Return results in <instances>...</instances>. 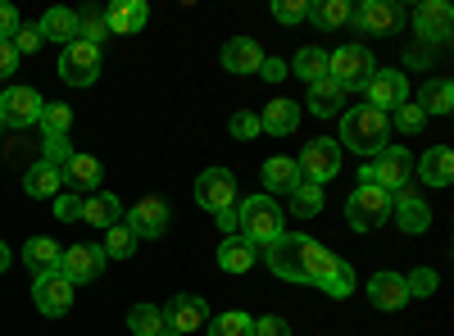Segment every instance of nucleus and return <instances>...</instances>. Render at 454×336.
I'll list each match as a JSON object with an SVG mask.
<instances>
[{
	"instance_id": "nucleus-28",
	"label": "nucleus",
	"mask_w": 454,
	"mask_h": 336,
	"mask_svg": "<svg viewBox=\"0 0 454 336\" xmlns=\"http://www.w3.org/2000/svg\"><path fill=\"white\" fill-rule=\"evenodd\" d=\"M413 168H419V177H423L427 186H450V182H454V151H450V145H432V151L413 164Z\"/></svg>"
},
{
	"instance_id": "nucleus-11",
	"label": "nucleus",
	"mask_w": 454,
	"mask_h": 336,
	"mask_svg": "<svg viewBox=\"0 0 454 336\" xmlns=\"http://www.w3.org/2000/svg\"><path fill=\"white\" fill-rule=\"evenodd\" d=\"M123 223L137 232V241H141V237H164L168 223H173V209H168L164 196H141V200L123 214Z\"/></svg>"
},
{
	"instance_id": "nucleus-41",
	"label": "nucleus",
	"mask_w": 454,
	"mask_h": 336,
	"mask_svg": "<svg viewBox=\"0 0 454 336\" xmlns=\"http://www.w3.org/2000/svg\"><path fill=\"white\" fill-rule=\"evenodd\" d=\"M387 119H395V128H400L404 137H413V132H423V123H427V114H423V109L413 105V100H404V105L395 109V114H387Z\"/></svg>"
},
{
	"instance_id": "nucleus-4",
	"label": "nucleus",
	"mask_w": 454,
	"mask_h": 336,
	"mask_svg": "<svg viewBox=\"0 0 454 336\" xmlns=\"http://www.w3.org/2000/svg\"><path fill=\"white\" fill-rule=\"evenodd\" d=\"M241 237L254 241V246H269L282 237V209L273 196H246L241 205Z\"/></svg>"
},
{
	"instance_id": "nucleus-25",
	"label": "nucleus",
	"mask_w": 454,
	"mask_h": 336,
	"mask_svg": "<svg viewBox=\"0 0 454 336\" xmlns=\"http://www.w3.org/2000/svg\"><path fill=\"white\" fill-rule=\"evenodd\" d=\"M23 191H27L32 200H55V196L64 191V173H59L55 164H46V160H36V164L27 168V177H23Z\"/></svg>"
},
{
	"instance_id": "nucleus-15",
	"label": "nucleus",
	"mask_w": 454,
	"mask_h": 336,
	"mask_svg": "<svg viewBox=\"0 0 454 336\" xmlns=\"http://www.w3.org/2000/svg\"><path fill=\"white\" fill-rule=\"evenodd\" d=\"M196 205L209 209V214L237 205V177L227 173V168H205V173L196 177Z\"/></svg>"
},
{
	"instance_id": "nucleus-8",
	"label": "nucleus",
	"mask_w": 454,
	"mask_h": 336,
	"mask_svg": "<svg viewBox=\"0 0 454 336\" xmlns=\"http://www.w3.org/2000/svg\"><path fill=\"white\" fill-rule=\"evenodd\" d=\"M404 100H409V78H404V73L400 68H372V78L364 82V105L382 109V114H387V109L395 114Z\"/></svg>"
},
{
	"instance_id": "nucleus-44",
	"label": "nucleus",
	"mask_w": 454,
	"mask_h": 336,
	"mask_svg": "<svg viewBox=\"0 0 454 336\" xmlns=\"http://www.w3.org/2000/svg\"><path fill=\"white\" fill-rule=\"evenodd\" d=\"M10 46L19 51V59H23V55H36V51H42V27H32V23H19V32L10 36Z\"/></svg>"
},
{
	"instance_id": "nucleus-6",
	"label": "nucleus",
	"mask_w": 454,
	"mask_h": 336,
	"mask_svg": "<svg viewBox=\"0 0 454 336\" xmlns=\"http://www.w3.org/2000/svg\"><path fill=\"white\" fill-rule=\"evenodd\" d=\"M346 218H350V228L355 232H372V228H382V223L391 218V196L382 191V186H355L350 200H346Z\"/></svg>"
},
{
	"instance_id": "nucleus-5",
	"label": "nucleus",
	"mask_w": 454,
	"mask_h": 336,
	"mask_svg": "<svg viewBox=\"0 0 454 336\" xmlns=\"http://www.w3.org/2000/svg\"><path fill=\"white\" fill-rule=\"evenodd\" d=\"M377 59L368 55V46H336L327 55V78L340 87V91H364V82L372 78Z\"/></svg>"
},
{
	"instance_id": "nucleus-36",
	"label": "nucleus",
	"mask_w": 454,
	"mask_h": 336,
	"mask_svg": "<svg viewBox=\"0 0 454 336\" xmlns=\"http://www.w3.org/2000/svg\"><path fill=\"white\" fill-rule=\"evenodd\" d=\"M205 332H209V336H254V318L241 314V309H227V314H218Z\"/></svg>"
},
{
	"instance_id": "nucleus-24",
	"label": "nucleus",
	"mask_w": 454,
	"mask_h": 336,
	"mask_svg": "<svg viewBox=\"0 0 454 336\" xmlns=\"http://www.w3.org/2000/svg\"><path fill=\"white\" fill-rule=\"evenodd\" d=\"M300 182H305V177H300V164H295V160H286V155L263 160V186H269L263 196H278V191H282V196H291Z\"/></svg>"
},
{
	"instance_id": "nucleus-26",
	"label": "nucleus",
	"mask_w": 454,
	"mask_h": 336,
	"mask_svg": "<svg viewBox=\"0 0 454 336\" xmlns=\"http://www.w3.org/2000/svg\"><path fill=\"white\" fill-rule=\"evenodd\" d=\"M82 223H91V228L109 232L114 223H123V200L119 196H109V191H96L82 200Z\"/></svg>"
},
{
	"instance_id": "nucleus-33",
	"label": "nucleus",
	"mask_w": 454,
	"mask_h": 336,
	"mask_svg": "<svg viewBox=\"0 0 454 336\" xmlns=\"http://www.w3.org/2000/svg\"><path fill=\"white\" fill-rule=\"evenodd\" d=\"M419 109H423V114H450V109H454V82H450V78H432V82H423Z\"/></svg>"
},
{
	"instance_id": "nucleus-9",
	"label": "nucleus",
	"mask_w": 454,
	"mask_h": 336,
	"mask_svg": "<svg viewBox=\"0 0 454 336\" xmlns=\"http://www.w3.org/2000/svg\"><path fill=\"white\" fill-rule=\"evenodd\" d=\"M300 177H305V182H332L336 173H340V145L332 141V137H314L309 145H305V151H300Z\"/></svg>"
},
{
	"instance_id": "nucleus-39",
	"label": "nucleus",
	"mask_w": 454,
	"mask_h": 336,
	"mask_svg": "<svg viewBox=\"0 0 454 336\" xmlns=\"http://www.w3.org/2000/svg\"><path fill=\"white\" fill-rule=\"evenodd\" d=\"M109 36V27H105V14L91 5V10H78V42H91V46H100Z\"/></svg>"
},
{
	"instance_id": "nucleus-47",
	"label": "nucleus",
	"mask_w": 454,
	"mask_h": 336,
	"mask_svg": "<svg viewBox=\"0 0 454 336\" xmlns=\"http://www.w3.org/2000/svg\"><path fill=\"white\" fill-rule=\"evenodd\" d=\"M55 218H64V223L82 218V200L73 196V191H59V196H55Z\"/></svg>"
},
{
	"instance_id": "nucleus-46",
	"label": "nucleus",
	"mask_w": 454,
	"mask_h": 336,
	"mask_svg": "<svg viewBox=\"0 0 454 336\" xmlns=\"http://www.w3.org/2000/svg\"><path fill=\"white\" fill-rule=\"evenodd\" d=\"M404 286H409V301H413V295H423V301H427V295L436 291V273L432 269H413V273H404Z\"/></svg>"
},
{
	"instance_id": "nucleus-19",
	"label": "nucleus",
	"mask_w": 454,
	"mask_h": 336,
	"mask_svg": "<svg viewBox=\"0 0 454 336\" xmlns=\"http://www.w3.org/2000/svg\"><path fill=\"white\" fill-rule=\"evenodd\" d=\"M368 301L372 309H404L409 305V286H404V273H372L368 277Z\"/></svg>"
},
{
	"instance_id": "nucleus-48",
	"label": "nucleus",
	"mask_w": 454,
	"mask_h": 336,
	"mask_svg": "<svg viewBox=\"0 0 454 336\" xmlns=\"http://www.w3.org/2000/svg\"><path fill=\"white\" fill-rule=\"evenodd\" d=\"M254 336H291V327L282 314H269V318H254Z\"/></svg>"
},
{
	"instance_id": "nucleus-18",
	"label": "nucleus",
	"mask_w": 454,
	"mask_h": 336,
	"mask_svg": "<svg viewBox=\"0 0 454 336\" xmlns=\"http://www.w3.org/2000/svg\"><path fill=\"white\" fill-rule=\"evenodd\" d=\"M454 27V10L445 0H423L419 10H413V32L423 36V42H445Z\"/></svg>"
},
{
	"instance_id": "nucleus-37",
	"label": "nucleus",
	"mask_w": 454,
	"mask_h": 336,
	"mask_svg": "<svg viewBox=\"0 0 454 336\" xmlns=\"http://www.w3.org/2000/svg\"><path fill=\"white\" fill-rule=\"evenodd\" d=\"M128 327H132L137 336H160V332H164V314H160L155 305H132V309H128Z\"/></svg>"
},
{
	"instance_id": "nucleus-43",
	"label": "nucleus",
	"mask_w": 454,
	"mask_h": 336,
	"mask_svg": "<svg viewBox=\"0 0 454 336\" xmlns=\"http://www.w3.org/2000/svg\"><path fill=\"white\" fill-rule=\"evenodd\" d=\"M273 19L278 23H305L309 19V0H273Z\"/></svg>"
},
{
	"instance_id": "nucleus-45",
	"label": "nucleus",
	"mask_w": 454,
	"mask_h": 336,
	"mask_svg": "<svg viewBox=\"0 0 454 336\" xmlns=\"http://www.w3.org/2000/svg\"><path fill=\"white\" fill-rule=\"evenodd\" d=\"M42 151H46L42 160H46V164H55V168H64L73 155H78V151H73V141H68V137H46V145H42Z\"/></svg>"
},
{
	"instance_id": "nucleus-7",
	"label": "nucleus",
	"mask_w": 454,
	"mask_h": 336,
	"mask_svg": "<svg viewBox=\"0 0 454 336\" xmlns=\"http://www.w3.org/2000/svg\"><path fill=\"white\" fill-rule=\"evenodd\" d=\"M59 78L68 87H91L100 78V46L91 42H68L59 51Z\"/></svg>"
},
{
	"instance_id": "nucleus-49",
	"label": "nucleus",
	"mask_w": 454,
	"mask_h": 336,
	"mask_svg": "<svg viewBox=\"0 0 454 336\" xmlns=\"http://www.w3.org/2000/svg\"><path fill=\"white\" fill-rule=\"evenodd\" d=\"M19 23H23V19H19V10L10 5V0H0V42H10V36L19 32Z\"/></svg>"
},
{
	"instance_id": "nucleus-1",
	"label": "nucleus",
	"mask_w": 454,
	"mask_h": 336,
	"mask_svg": "<svg viewBox=\"0 0 454 336\" xmlns=\"http://www.w3.org/2000/svg\"><path fill=\"white\" fill-rule=\"evenodd\" d=\"M263 254V264H269L273 277L282 282H300V286H327L336 264H340V254H332L327 246H318L314 237H300V232H282L278 241L269 246H259Z\"/></svg>"
},
{
	"instance_id": "nucleus-35",
	"label": "nucleus",
	"mask_w": 454,
	"mask_h": 336,
	"mask_svg": "<svg viewBox=\"0 0 454 336\" xmlns=\"http://www.w3.org/2000/svg\"><path fill=\"white\" fill-rule=\"evenodd\" d=\"M309 23L314 27H346L350 23V0H318V5H309Z\"/></svg>"
},
{
	"instance_id": "nucleus-34",
	"label": "nucleus",
	"mask_w": 454,
	"mask_h": 336,
	"mask_svg": "<svg viewBox=\"0 0 454 336\" xmlns=\"http://www.w3.org/2000/svg\"><path fill=\"white\" fill-rule=\"evenodd\" d=\"M286 200H291V214L295 218H318L323 214V186L318 182H300Z\"/></svg>"
},
{
	"instance_id": "nucleus-54",
	"label": "nucleus",
	"mask_w": 454,
	"mask_h": 336,
	"mask_svg": "<svg viewBox=\"0 0 454 336\" xmlns=\"http://www.w3.org/2000/svg\"><path fill=\"white\" fill-rule=\"evenodd\" d=\"M10 264H14V254H10V246H5V241H0V273H5Z\"/></svg>"
},
{
	"instance_id": "nucleus-16",
	"label": "nucleus",
	"mask_w": 454,
	"mask_h": 336,
	"mask_svg": "<svg viewBox=\"0 0 454 336\" xmlns=\"http://www.w3.org/2000/svg\"><path fill=\"white\" fill-rule=\"evenodd\" d=\"M59 273L73 282V286H87L105 273V250L100 246H68L59 254Z\"/></svg>"
},
{
	"instance_id": "nucleus-51",
	"label": "nucleus",
	"mask_w": 454,
	"mask_h": 336,
	"mask_svg": "<svg viewBox=\"0 0 454 336\" xmlns=\"http://www.w3.org/2000/svg\"><path fill=\"white\" fill-rule=\"evenodd\" d=\"M218 228H223L227 237H237V232H241V209H237V205L218 209Z\"/></svg>"
},
{
	"instance_id": "nucleus-14",
	"label": "nucleus",
	"mask_w": 454,
	"mask_h": 336,
	"mask_svg": "<svg viewBox=\"0 0 454 336\" xmlns=\"http://www.w3.org/2000/svg\"><path fill=\"white\" fill-rule=\"evenodd\" d=\"M350 23L368 36H391L404 23V10L395 5V0H364V5L350 10Z\"/></svg>"
},
{
	"instance_id": "nucleus-42",
	"label": "nucleus",
	"mask_w": 454,
	"mask_h": 336,
	"mask_svg": "<svg viewBox=\"0 0 454 336\" xmlns=\"http://www.w3.org/2000/svg\"><path fill=\"white\" fill-rule=\"evenodd\" d=\"M323 291L332 295V301H346V295L355 291V264H346V259H340V264H336V273H332V282H327Z\"/></svg>"
},
{
	"instance_id": "nucleus-31",
	"label": "nucleus",
	"mask_w": 454,
	"mask_h": 336,
	"mask_svg": "<svg viewBox=\"0 0 454 336\" xmlns=\"http://www.w3.org/2000/svg\"><path fill=\"white\" fill-rule=\"evenodd\" d=\"M291 78H305L309 87L314 82H323L327 78V51H318V46H305V51H295V59H291Z\"/></svg>"
},
{
	"instance_id": "nucleus-29",
	"label": "nucleus",
	"mask_w": 454,
	"mask_h": 336,
	"mask_svg": "<svg viewBox=\"0 0 454 336\" xmlns=\"http://www.w3.org/2000/svg\"><path fill=\"white\" fill-rule=\"evenodd\" d=\"M36 27H42V42H59L64 51L68 42H78V10H46V19Z\"/></svg>"
},
{
	"instance_id": "nucleus-27",
	"label": "nucleus",
	"mask_w": 454,
	"mask_h": 336,
	"mask_svg": "<svg viewBox=\"0 0 454 336\" xmlns=\"http://www.w3.org/2000/svg\"><path fill=\"white\" fill-rule=\"evenodd\" d=\"M300 114H305V109H300L295 100H273L269 109H263L259 114V132H273V137H286V132H295L300 128Z\"/></svg>"
},
{
	"instance_id": "nucleus-3",
	"label": "nucleus",
	"mask_w": 454,
	"mask_h": 336,
	"mask_svg": "<svg viewBox=\"0 0 454 336\" xmlns=\"http://www.w3.org/2000/svg\"><path fill=\"white\" fill-rule=\"evenodd\" d=\"M359 182L364 186H382L387 196L404 191V186L413 182V155L404 151V145H387L382 155H372V164L359 168Z\"/></svg>"
},
{
	"instance_id": "nucleus-50",
	"label": "nucleus",
	"mask_w": 454,
	"mask_h": 336,
	"mask_svg": "<svg viewBox=\"0 0 454 336\" xmlns=\"http://www.w3.org/2000/svg\"><path fill=\"white\" fill-rule=\"evenodd\" d=\"M227 128H232L237 141H250L259 132V114H232V123H227Z\"/></svg>"
},
{
	"instance_id": "nucleus-23",
	"label": "nucleus",
	"mask_w": 454,
	"mask_h": 336,
	"mask_svg": "<svg viewBox=\"0 0 454 336\" xmlns=\"http://www.w3.org/2000/svg\"><path fill=\"white\" fill-rule=\"evenodd\" d=\"M254 259H259V246L254 241H246L241 232L237 237H223V246H218V269L223 273H250Z\"/></svg>"
},
{
	"instance_id": "nucleus-21",
	"label": "nucleus",
	"mask_w": 454,
	"mask_h": 336,
	"mask_svg": "<svg viewBox=\"0 0 454 336\" xmlns=\"http://www.w3.org/2000/svg\"><path fill=\"white\" fill-rule=\"evenodd\" d=\"M59 173H64V186H68V191H87V196H96V191H100V182H105L100 160H96V155H82V151L73 155Z\"/></svg>"
},
{
	"instance_id": "nucleus-17",
	"label": "nucleus",
	"mask_w": 454,
	"mask_h": 336,
	"mask_svg": "<svg viewBox=\"0 0 454 336\" xmlns=\"http://www.w3.org/2000/svg\"><path fill=\"white\" fill-rule=\"evenodd\" d=\"M391 218L400 223V232H409V237H419V232L432 228V209H427V200H423L419 191H409V186L391 196Z\"/></svg>"
},
{
	"instance_id": "nucleus-10",
	"label": "nucleus",
	"mask_w": 454,
	"mask_h": 336,
	"mask_svg": "<svg viewBox=\"0 0 454 336\" xmlns=\"http://www.w3.org/2000/svg\"><path fill=\"white\" fill-rule=\"evenodd\" d=\"M42 109H46V100L32 87H5L0 91V128H32L42 119Z\"/></svg>"
},
{
	"instance_id": "nucleus-52",
	"label": "nucleus",
	"mask_w": 454,
	"mask_h": 336,
	"mask_svg": "<svg viewBox=\"0 0 454 336\" xmlns=\"http://www.w3.org/2000/svg\"><path fill=\"white\" fill-rule=\"evenodd\" d=\"M10 73H19V51L10 42H0V82H5Z\"/></svg>"
},
{
	"instance_id": "nucleus-53",
	"label": "nucleus",
	"mask_w": 454,
	"mask_h": 336,
	"mask_svg": "<svg viewBox=\"0 0 454 336\" xmlns=\"http://www.w3.org/2000/svg\"><path fill=\"white\" fill-rule=\"evenodd\" d=\"M259 78L282 82V78H286V64H282V59H263V64H259Z\"/></svg>"
},
{
	"instance_id": "nucleus-40",
	"label": "nucleus",
	"mask_w": 454,
	"mask_h": 336,
	"mask_svg": "<svg viewBox=\"0 0 454 336\" xmlns=\"http://www.w3.org/2000/svg\"><path fill=\"white\" fill-rule=\"evenodd\" d=\"M36 123H42L46 137H68V128H73V109H68V105H46Z\"/></svg>"
},
{
	"instance_id": "nucleus-2",
	"label": "nucleus",
	"mask_w": 454,
	"mask_h": 336,
	"mask_svg": "<svg viewBox=\"0 0 454 336\" xmlns=\"http://www.w3.org/2000/svg\"><path fill=\"white\" fill-rule=\"evenodd\" d=\"M387 132H391V119L382 114V109L355 105V109H340V141L336 145H350L355 155H382Z\"/></svg>"
},
{
	"instance_id": "nucleus-13",
	"label": "nucleus",
	"mask_w": 454,
	"mask_h": 336,
	"mask_svg": "<svg viewBox=\"0 0 454 336\" xmlns=\"http://www.w3.org/2000/svg\"><path fill=\"white\" fill-rule=\"evenodd\" d=\"M160 314H164V327H173L177 336H192V332L209 327V305L200 301V295H192V291L173 295V301H168Z\"/></svg>"
},
{
	"instance_id": "nucleus-30",
	"label": "nucleus",
	"mask_w": 454,
	"mask_h": 336,
	"mask_svg": "<svg viewBox=\"0 0 454 336\" xmlns=\"http://www.w3.org/2000/svg\"><path fill=\"white\" fill-rule=\"evenodd\" d=\"M309 114L314 119H332V114H340V109H346V91H340L332 78H323V82H314L309 87Z\"/></svg>"
},
{
	"instance_id": "nucleus-12",
	"label": "nucleus",
	"mask_w": 454,
	"mask_h": 336,
	"mask_svg": "<svg viewBox=\"0 0 454 336\" xmlns=\"http://www.w3.org/2000/svg\"><path fill=\"white\" fill-rule=\"evenodd\" d=\"M32 305L42 309L46 318H64L73 309V282L55 269V273H42L32 282Z\"/></svg>"
},
{
	"instance_id": "nucleus-55",
	"label": "nucleus",
	"mask_w": 454,
	"mask_h": 336,
	"mask_svg": "<svg viewBox=\"0 0 454 336\" xmlns=\"http://www.w3.org/2000/svg\"><path fill=\"white\" fill-rule=\"evenodd\" d=\"M160 336H177V332H173V327H164V332H160Z\"/></svg>"
},
{
	"instance_id": "nucleus-20",
	"label": "nucleus",
	"mask_w": 454,
	"mask_h": 336,
	"mask_svg": "<svg viewBox=\"0 0 454 336\" xmlns=\"http://www.w3.org/2000/svg\"><path fill=\"white\" fill-rule=\"evenodd\" d=\"M145 19H150L145 0H114V5L105 10V27H109L114 36H137V32L145 27Z\"/></svg>"
},
{
	"instance_id": "nucleus-38",
	"label": "nucleus",
	"mask_w": 454,
	"mask_h": 336,
	"mask_svg": "<svg viewBox=\"0 0 454 336\" xmlns=\"http://www.w3.org/2000/svg\"><path fill=\"white\" fill-rule=\"evenodd\" d=\"M137 250V232L128 228V223H114V228L105 232V259H128Z\"/></svg>"
},
{
	"instance_id": "nucleus-22",
	"label": "nucleus",
	"mask_w": 454,
	"mask_h": 336,
	"mask_svg": "<svg viewBox=\"0 0 454 336\" xmlns=\"http://www.w3.org/2000/svg\"><path fill=\"white\" fill-rule=\"evenodd\" d=\"M223 68L227 73H259V64H263V51H259V42L254 36H232V42L223 46Z\"/></svg>"
},
{
	"instance_id": "nucleus-56",
	"label": "nucleus",
	"mask_w": 454,
	"mask_h": 336,
	"mask_svg": "<svg viewBox=\"0 0 454 336\" xmlns=\"http://www.w3.org/2000/svg\"><path fill=\"white\" fill-rule=\"evenodd\" d=\"M0 132H5V128H0Z\"/></svg>"
},
{
	"instance_id": "nucleus-32",
	"label": "nucleus",
	"mask_w": 454,
	"mask_h": 336,
	"mask_svg": "<svg viewBox=\"0 0 454 336\" xmlns=\"http://www.w3.org/2000/svg\"><path fill=\"white\" fill-rule=\"evenodd\" d=\"M59 254H64V250H59L51 237H32V241H27V250H23L27 269H32L36 277H42V273H55V269H59Z\"/></svg>"
}]
</instances>
